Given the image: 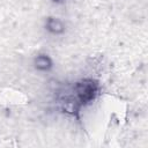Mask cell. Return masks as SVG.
<instances>
[{"instance_id": "2", "label": "cell", "mask_w": 148, "mask_h": 148, "mask_svg": "<svg viewBox=\"0 0 148 148\" xmlns=\"http://www.w3.org/2000/svg\"><path fill=\"white\" fill-rule=\"evenodd\" d=\"M34 65H35V68L37 71L47 72V71H50L52 68L53 61H52V59L47 54H38L34 59Z\"/></svg>"}, {"instance_id": "1", "label": "cell", "mask_w": 148, "mask_h": 148, "mask_svg": "<svg viewBox=\"0 0 148 148\" xmlns=\"http://www.w3.org/2000/svg\"><path fill=\"white\" fill-rule=\"evenodd\" d=\"M45 29L53 35H60L65 31V24L57 17H47L45 22Z\"/></svg>"}, {"instance_id": "3", "label": "cell", "mask_w": 148, "mask_h": 148, "mask_svg": "<svg viewBox=\"0 0 148 148\" xmlns=\"http://www.w3.org/2000/svg\"><path fill=\"white\" fill-rule=\"evenodd\" d=\"M52 1H56V2H59V1H62V0H52Z\"/></svg>"}]
</instances>
